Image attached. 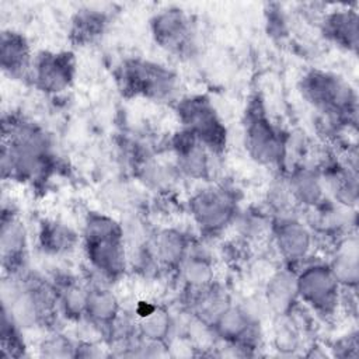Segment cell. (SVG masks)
<instances>
[{
  "instance_id": "cell-1",
  "label": "cell",
  "mask_w": 359,
  "mask_h": 359,
  "mask_svg": "<svg viewBox=\"0 0 359 359\" xmlns=\"http://www.w3.org/2000/svg\"><path fill=\"white\" fill-rule=\"evenodd\" d=\"M52 168L48 136L34 123L15 116L3 121L1 172L17 181L45 180Z\"/></svg>"
},
{
  "instance_id": "cell-2",
  "label": "cell",
  "mask_w": 359,
  "mask_h": 359,
  "mask_svg": "<svg viewBox=\"0 0 359 359\" xmlns=\"http://www.w3.org/2000/svg\"><path fill=\"white\" fill-rule=\"evenodd\" d=\"M1 309L20 327H35L52 318L57 309L53 286L25 271L4 275L1 282Z\"/></svg>"
},
{
  "instance_id": "cell-3",
  "label": "cell",
  "mask_w": 359,
  "mask_h": 359,
  "mask_svg": "<svg viewBox=\"0 0 359 359\" xmlns=\"http://www.w3.org/2000/svg\"><path fill=\"white\" fill-rule=\"evenodd\" d=\"M83 244L86 257L95 272L107 280L119 279L126 269L122 227L109 216L88 213Z\"/></svg>"
},
{
  "instance_id": "cell-4",
  "label": "cell",
  "mask_w": 359,
  "mask_h": 359,
  "mask_svg": "<svg viewBox=\"0 0 359 359\" xmlns=\"http://www.w3.org/2000/svg\"><path fill=\"white\" fill-rule=\"evenodd\" d=\"M118 83L123 94L153 101H170L177 94V76L158 63L129 59L119 67Z\"/></svg>"
},
{
  "instance_id": "cell-5",
  "label": "cell",
  "mask_w": 359,
  "mask_h": 359,
  "mask_svg": "<svg viewBox=\"0 0 359 359\" xmlns=\"http://www.w3.org/2000/svg\"><path fill=\"white\" fill-rule=\"evenodd\" d=\"M302 93L313 107L331 116L348 121L356 116V95L335 74L323 70L309 72L302 79Z\"/></svg>"
},
{
  "instance_id": "cell-6",
  "label": "cell",
  "mask_w": 359,
  "mask_h": 359,
  "mask_svg": "<svg viewBox=\"0 0 359 359\" xmlns=\"http://www.w3.org/2000/svg\"><path fill=\"white\" fill-rule=\"evenodd\" d=\"M178 118L185 130L194 135L210 153H222L227 132L212 102L203 95L182 98L177 105Z\"/></svg>"
},
{
  "instance_id": "cell-7",
  "label": "cell",
  "mask_w": 359,
  "mask_h": 359,
  "mask_svg": "<svg viewBox=\"0 0 359 359\" xmlns=\"http://www.w3.org/2000/svg\"><path fill=\"white\" fill-rule=\"evenodd\" d=\"M245 147L259 164H279L285 156V142L279 130L268 119L261 101L254 100L245 111Z\"/></svg>"
},
{
  "instance_id": "cell-8",
  "label": "cell",
  "mask_w": 359,
  "mask_h": 359,
  "mask_svg": "<svg viewBox=\"0 0 359 359\" xmlns=\"http://www.w3.org/2000/svg\"><path fill=\"white\" fill-rule=\"evenodd\" d=\"M297 296L311 310L331 316L339 303V283L325 264L307 265L296 275Z\"/></svg>"
},
{
  "instance_id": "cell-9",
  "label": "cell",
  "mask_w": 359,
  "mask_h": 359,
  "mask_svg": "<svg viewBox=\"0 0 359 359\" xmlns=\"http://www.w3.org/2000/svg\"><path fill=\"white\" fill-rule=\"evenodd\" d=\"M194 220L206 234L222 231L236 216V196L224 187L206 188L199 191L189 201Z\"/></svg>"
},
{
  "instance_id": "cell-10",
  "label": "cell",
  "mask_w": 359,
  "mask_h": 359,
  "mask_svg": "<svg viewBox=\"0 0 359 359\" xmlns=\"http://www.w3.org/2000/svg\"><path fill=\"white\" fill-rule=\"evenodd\" d=\"M151 35L158 46L177 56H189L195 48L191 18L178 7L160 10L150 21Z\"/></svg>"
},
{
  "instance_id": "cell-11",
  "label": "cell",
  "mask_w": 359,
  "mask_h": 359,
  "mask_svg": "<svg viewBox=\"0 0 359 359\" xmlns=\"http://www.w3.org/2000/svg\"><path fill=\"white\" fill-rule=\"evenodd\" d=\"M76 60L70 52H41L32 62L34 84L43 93L56 94L66 90L74 79Z\"/></svg>"
},
{
  "instance_id": "cell-12",
  "label": "cell",
  "mask_w": 359,
  "mask_h": 359,
  "mask_svg": "<svg viewBox=\"0 0 359 359\" xmlns=\"http://www.w3.org/2000/svg\"><path fill=\"white\" fill-rule=\"evenodd\" d=\"M0 257L3 275H18L25 271L27 233L17 215L6 208L1 213Z\"/></svg>"
},
{
  "instance_id": "cell-13",
  "label": "cell",
  "mask_w": 359,
  "mask_h": 359,
  "mask_svg": "<svg viewBox=\"0 0 359 359\" xmlns=\"http://www.w3.org/2000/svg\"><path fill=\"white\" fill-rule=\"evenodd\" d=\"M212 331L231 348L251 349L257 339V321L245 309L230 304L212 325Z\"/></svg>"
},
{
  "instance_id": "cell-14",
  "label": "cell",
  "mask_w": 359,
  "mask_h": 359,
  "mask_svg": "<svg viewBox=\"0 0 359 359\" xmlns=\"http://www.w3.org/2000/svg\"><path fill=\"white\" fill-rule=\"evenodd\" d=\"M273 238L280 255L289 264L303 261L311 248V234L299 220L280 217L273 226Z\"/></svg>"
},
{
  "instance_id": "cell-15",
  "label": "cell",
  "mask_w": 359,
  "mask_h": 359,
  "mask_svg": "<svg viewBox=\"0 0 359 359\" xmlns=\"http://www.w3.org/2000/svg\"><path fill=\"white\" fill-rule=\"evenodd\" d=\"M172 150L178 160V167L184 174L196 180L209 177V150L188 130L182 129L174 136Z\"/></svg>"
},
{
  "instance_id": "cell-16",
  "label": "cell",
  "mask_w": 359,
  "mask_h": 359,
  "mask_svg": "<svg viewBox=\"0 0 359 359\" xmlns=\"http://www.w3.org/2000/svg\"><path fill=\"white\" fill-rule=\"evenodd\" d=\"M31 48L27 38L15 31H3L0 38V65L1 70L13 77L21 79L32 67Z\"/></svg>"
},
{
  "instance_id": "cell-17",
  "label": "cell",
  "mask_w": 359,
  "mask_h": 359,
  "mask_svg": "<svg viewBox=\"0 0 359 359\" xmlns=\"http://www.w3.org/2000/svg\"><path fill=\"white\" fill-rule=\"evenodd\" d=\"M119 314L118 299L109 289L102 285L87 287L84 317H87L93 325L108 334Z\"/></svg>"
},
{
  "instance_id": "cell-18",
  "label": "cell",
  "mask_w": 359,
  "mask_h": 359,
  "mask_svg": "<svg viewBox=\"0 0 359 359\" xmlns=\"http://www.w3.org/2000/svg\"><path fill=\"white\" fill-rule=\"evenodd\" d=\"M154 258L167 269H180L191 252L189 238L177 229L160 231L154 240Z\"/></svg>"
},
{
  "instance_id": "cell-19",
  "label": "cell",
  "mask_w": 359,
  "mask_h": 359,
  "mask_svg": "<svg viewBox=\"0 0 359 359\" xmlns=\"http://www.w3.org/2000/svg\"><path fill=\"white\" fill-rule=\"evenodd\" d=\"M265 299L269 309L278 316H287L293 310L297 296L296 273L283 269L275 273L265 289Z\"/></svg>"
},
{
  "instance_id": "cell-20",
  "label": "cell",
  "mask_w": 359,
  "mask_h": 359,
  "mask_svg": "<svg viewBox=\"0 0 359 359\" xmlns=\"http://www.w3.org/2000/svg\"><path fill=\"white\" fill-rule=\"evenodd\" d=\"M324 35L348 50L358 48V14L355 10H335L323 22Z\"/></svg>"
},
{
  "instance_id": "cell-21",
  "label": "cell",
  "mask_w": 359,
  "mask_h": 359,
  "mask_svg": "<svg viewBox=\"0 0 359 359\" xmlns=\"http://www.w3.org/2000/svg\"><path fill=\"white\" fill-rule=\"evenodd\" d=\"M330 269L341 286L353 287L359 278V250L355 236L339 243L330 262Z\"/></svg>"
},
{
  "instance_id": "cell-22",
  "label": "cell",
  "mask_w": 359,
  "mask_h": 359,
  "mask_svg": "<svg viewBox=\"0 0 359 359\" xmlns=\"http://www.w3.org/2000/svg\"><path fill=\"white\" fill-rule=\"evenodd\" d=\"M174 327L171 314L161 306H149L146 310H139L136 318L137 335L153 344L163 345L170 337Z\"/></svg>"
},
{
  "instance_id": "cell-23",
  "label": "cell",
  "mask_w": 359,
  "mask_h": 359,
  "mask_svg": "<svg viewBox=\"0 0 359 359\" xmlns=\"http://www.w3.org/2000/svg\"><path fill=\"white\" fill-rule=\"evenodd\" d=\"M229 306V297L223 290L217 289L215 283L205 289L191 292V310L205 327L212 328V325Z\"/></svg>"
},
{
  "instance_id": "cell-24",
  "label": "cell",
  "mask_w": 359,
  "mask_h": 359,
  "mask_svg": "<svg viewBox=\"0 0 359 359\" xmlns=\"http://www.w3.org/2000/svg\"><path fill=\"white\" fill-rule=\"evenodd\" d=\"M57 307L69 318H81L86 313L87 287L81 286L74 278L62 276L52 283Z\"/></svg>"
},
{
  "instance_id": "cell-25",
  "label": "cell",
  "mask_w": 359,
  "mask_h": 359,
  "mask_svg": "<svg viewBox=\"0 0 359 359\" xmlns=\"http://www.w3.org/2000/svg\"><path fill=\"white\" fill-rule=\"evenodd\" d=\"M108 25L107 14L100 10H80L72 20L70 39L76 45H88L98 39Z\"/></svg>"
},
{
  "instance_id": "cell-26",
  "label": "cell",
  "mask_w": 359,
  "mask_h": 359,
  "mask_svg": "<svg viewBox=\"0 0 359 359\" xmlns=\"http://www.w3.org/2000/svg\"><path fill=\"white\" fill-rule=\"evenodd\" d=\"M38 241L43 252L57 255L72 251L79 238L69 226L55 220H43L39 226Z\"/></svg>"
},
{
  "instance_id": "cell-27",
  "label": "cell",
  "mask_w": 359,
  "mask_h": 359,
  "mask_svg": "<svg viewBox=\"0 0 359 359\" xmlns=\"http://www.w3.org/2000/svg\"><path fill=\"white\" fill-rule=\"evenodd\" d=\"M180 276L189 292H196L213 285L215 271L212 261L203 254L189 252L180 266Z\"/></svg>"
},
{
  "instance_id": "cell-28",
  "label": "cell",
  "mask_w": 359,
  "mask_h": 359,
  "mask_svg": "<svg viewBox=\"0 0 359 359\" xmlns=\"http://www.w3.org/2000/svg\"><path fill=\"white\" fill-rule=\"evenodd\" d=\"M287 188L292 195V199L311 208L321 205L323 185L320 178L313 171L307 168L296 171L290 177Z\"/></svg>"
},
{
  "instance_id": "cell-29",
  "label": "cell",
  "mask_w": 359,
  "mask_h": 359,
  "mask_svg": "<svg viewBox=\"0 0 359 359\" xmlns=\"http://www.w3.org/2000/svg\"><path fill=\"white\" fill-rule=\"evenodd\" d=\"M20 328L21 327L8 316V313L1 309V358H21L25 355V344L21 337Z\"/></svg>"
},
{
  "instance_id": "cell-30",
  "label": "cell",
  "mask_w": 359,
  "mask_h": 359,
  "mask_svg": "<svg viewBox=\"0 0 359 359\" xmlns=\"http://www.w3.org/2000/svg\"><path fill=\"white\" fill-rule=\"evenodd\" d=\"M331 181H332L335 198L341 203L349 206L356 202L358 184H356V175L353 172H351L349 170L335 171L334 175L331 177Z\"/></svg>"
},
{
  "instance_id": "cell-31",
  "label": "cell",
  "mask_w": 359,
  "mask_h": 359,
  "mask_svg": "<svg viewBox=\"0 0 359 359\" xmlns=\"http://www.w3.org/2000/svg\"><path fill=\"white\" fill-rule=\"evenodd\" d=\"M39 351L45 358H74L77 346L63 335H53L41 344Z\"/></svg>"
}]
</instances>
